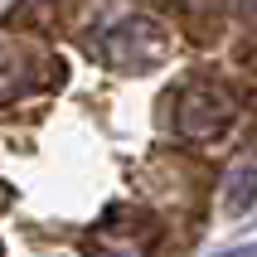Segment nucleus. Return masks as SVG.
<instances>
[{
  "label": "nucleus",
  "mask_w": 257,
  "mask_h": 257,
  "mask_svg": "<svg viewBox=\"0 0 257 257\" xmlns=\"http://www.w3.org/2000/svg\"><path fill=\"white\" fill-rule=\"evenodd\" d=\"M233 116V97L223 92V87H189L185 97H180V116H175V126H180V136H189V141H204V136H214V131L228 126Z\"/></svg>",
  "instance_id": "1"
},
{
  "label": "nucleus",
  "mask_w": 257,
  "mask_h": 257,
  "mask_svg": "<svg viewBox=\"0 0 257 257\" xmlns=\"http://www.w3.org/2000/svg\"><path fill=\"white\" fill-rule=\"evenodd\" d=\"M102 54H107V63L136 73V68H146V63L165 58V34H160L151 20H126V25H116L112 34H107Z\"/></svg>",
  "instance_id": "2"
},
{
  "label": "nucleus",
  "mask_w": 257,
  "mask_h": 257,
  "mask_svg": "<svg viewBox=\"0 0 257 257\" xmlns=\"http://www.w3.org/2000/svg\"><path fill=\"white\" fill-rule=\"evenodd\" d=\"M252 199H257V170H238L228 180V199H223V209H228V214H243Z\"/></svg>",
  "instance_id": "3"
},
{
  "label": "nucleus",
  "mask_w": 257,
  "mask_h": 257,
  "mask_svg": "<svg viewBox=\"0 0 257 257\" xmlns=\"http://www.w3.org/2000/svg\"><path fill=\"white\" fill-rule=\"evenodd\" d=\"M247 15H257V0H247Z\"/></svg>",
  "instance_id": "4"
}]
</instances>
